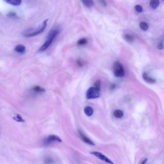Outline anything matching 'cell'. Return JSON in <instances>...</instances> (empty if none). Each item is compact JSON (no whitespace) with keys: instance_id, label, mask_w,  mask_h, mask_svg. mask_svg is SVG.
Here are the masks:
<instances>
[{"instance_id":"cell-1","label":"cell","mask_w":164,"mask_h":164,"mask_svg":"<svg viewBox=\"0 0 164 164\" xmlns=\"http://www.w3.org/2000/svg\"><path fill=\"white\" fill-rule=\"evenodd\" d=\"M58 33L59 29L58 28H54L52 29V30L50 31L49 34H48L46 41L44 42V44H43L39 49L40 52H44L46 50H47L48 48L50 47V46L52 44L53 41H54V39H55V37L57 36Z\"/></svg>"},{"instance_id":"cell-2","label":"cell","mask_w":164,"mask_h":164,"mask_svg":"<svg viewBox=\"0 0 164 164\" xmlns=\"http://www.w3.org/2000/svg\"><path fill=\"white\" fill-rule=\"evenodd\" d=\"M48 21V19H46L44 22L42 23V25L41 26H39V27L36 29V30H35L32 32H28V33H26L25 34V36L26 37H34L35 35H37L42 33V32L44 31L46 28Z\"/></svg>"},{"instance_id":"cell-3","label":"cell","mask_w":164,"mask_h":164,"mask_svg":"<svg viewBox=\"0 0 164 164\" xmlns=\"http://www.w3.org/2000/svg\"><path fill=\"white\" fill-rule=\"evenodd\" d=\"M114 73L115 76L122 77L125 75V69L123 66L119 62H115L114 65Z\"/></svg>"},{"instance_id":"cell-4","label":"cell","mask_w":164,"mask_h":164,"mask_svg":"<svg viewBox=\"0 0 164 164\" xmlns=\"http://www.w3.org/2000/svg\"><path fill=\"white\" fill-rule=\"evenodd\" d=\"M99 96H100L99 90L97 89L94 87L88 88L87 91V93H86V98L88 99L98 98Z\"/></svg>"},{"instance_id":"cell-5","label":"cell","mask_w":164,"mask_h":164,"mask_svg":"<svg viewBox=\"0 0 164 164\" xmlns=\"http://www.w3.org/2000/svg\"><path fill=\"white\" fill-rule=\"evenodd\" d=\"M62 142V140L60 137L55 135H52L48 136L44 139V144L46 145V146H48V145H51L53 143H55V142L57 143V142Z\"/></svg>"},{"instance_id":"cell-6","label":"cell","mask_w":164,"mask_h":164,"mask_svg":"<svg viewBox=\"0 0 164 164\" xmlns=\"http://www.w3.org/2000/svg\"><path fill=\"white\" fill-rule=\"evenodd\" d=\"M92 155L95 156L97 158H98L99 160H101L102 161H103L106 163L108 164H114V162H112V161L108 158L107 157H106L105 155H104L103 153H101L100 152H98V151H93V152H91L90 153Z\"/></svg>"},{"instance_id":"cell-7","label":"cell","mask_w":164,"mask_h":164,"mask_svg":"<svg viewBox=\"0 0 164 164\" xmlns=\"http://www.w3.org/2000/svg\"><path fill=\"white\" fill-rule=\"evenodd\" d=\"M79 135H80V138H81V139L85 142V143L89 144V145H93V146L94 145V142L91 141L90 139H88V137H86L84 134L82 132V131H79Z\"/></svg>"},{"instance_id":"cell-8","label":"cell","mask_w":164,"mask_h":164,"mask_svg":"<svg viewBox=\"0 0 164 164\" xmlns=\"http://www.w3.org/2000/svg\"><path fill=\"white\" fill-rule=\"evenodd\" d=\"M142 76H143V78H144V80H145V81H146L147 83H154L156 82L155 79L149 76L148 74H147V73H146V72L143 74V75H142Z\"/></svg>"},{"instance_id":"cell-9","label":"cell","mask_w":164,"mask_h":164,"mask_svg":"<svg viewBox=\"0 0 164 164\" xmlns=\"http://www.w3.org/2000/svg\"><path fill=\"white\" fill-rule=\"evenodd\" d=\"M8 4H10L13 6H19L21 4V0H4Z\"/></svg>"},{"instance_id":"cell-10","label":"cell","mask_w":164,"mask_h":164,"mask_svg":"<svg viewBox=\"0 0 164 164\" xmlns=\"http://www.w3.org/2000/svg\"><path fill=\"white\" fill-rule=\"evenodd\" d=\"M81 1L82 2V3L87 8L92 7L94 6V0H81Z\"/></svg>"},{"instance_id":"cell-11","label":"cell","mask_w":164,"mask_h":164,"mask_svg":"<svg viewBox=\"0 0 164 164\" xmlns=\"http://www.w3.org/2000/svg\"><path fill=\"white\" fill-rule=\"evenodd\" d=\"M15 51L19 53H24L26 51V48L25 46L19 44L15 48Z\"/></svg>"},{"instance_id":"cell-12","label":"cell","mask_w":164,"mask_h":164,"mask_svg":"<svg viewBox=\"0 0 164 164\" xmlns=\"http://www.w3.org/2000/svg\"><path fill=\"white\" fill-rule=\"evenodd\" d=\"M84 112H85V114L87 115V116L90 117L91 116V115H92L93 113H94V110L91 106H87L84 108Z\"/></svg>"},{"instance_id":"cell-13","label":"cell","mask_w":164,"mask_h":164,"mask_svg":"<svg viewBox=\"0 0 164 164\" xmlns=\"http://www.w3.org/2000/svg\"><path fill=\"white\" fill-rule=\"evenodd\" d=\"M159 0H151L150 1V6L153 9H157L159 6Z\"/></svg>"},{"instance_id":"cell-14","label":"cell","mask_w":164,"mask_h":164,"mask_svg":"<svg viewBox=\"0 0 164 164\" xmlns=\"http://www.w3.org/2000/svg\"><path fill=\"white\" fill-rule=\"evenodd\" d=\"M114 117L116 118H121L123 117L124 114L122 110H115L114 112Z\"/></svg>"},{"instance_id":"cell-15","label":"cell","mask_w":164,"mask_h":164,"mask_svg":"<svg viewBox=\"0 0 164 164\" xmlns=\"http://www.w3.org/2000/svg\"><path fill=\"white\" fill-rule=\"evenodd\" d=\"M124 38L126 40V41L128 42H130L131 43L133 42V41H134V37L131 35L130 34H126L125 35V36H124Z\"/></svg>"},{"instance_id":"cell-16","label":"cell","mask_w":164,"mask_h":164,"mask_svg":"<svg viewBox=\"0 0 164 164\" xmlns=\"http://www.w3.org/2000/svg\"><path fill=\"white\" fill-rule=\"evenodd\" d=\"M33 91H34L35 92H38V93H41V92H45V90L44 88L39 87V86H35L33 88Z\"/></svg>"},{"instance_id":"cell-17","label":"cell","mask_w":164,"mask_h":164,"mask_svg":"<svg viewBox=\"0 0 164 164\" xmlns=\"http://www.w3.org/2000/svg\"><path fill=\"white\" fill-rule=\"evenodd\" d=\"M13 119H14V120H15V121L19 122H23L25 121V120H24V119L22 118V117H21V115H19V114L15 115L13 117Z\"/></svg>"},{"instance_id":"cell-18","label":"cell","mask_w":164,"mask_h":164,"mask_svg":"<svg viewBox=\"0 0 164 164\" xmlns=\"http://www.w3.org/2000/svg\"><path fill=\"white\" fill-rule=\"evenodd\" d=\"M140 27L144 31H147L149 28V26L146 22H141L140 23Z\"/></svg>"},{"instance_id":"cell-19","label":"cell","mask_w":164,"mask_h":164,"mask_svg":"<svg viewBox=\"0 0 164 164\" xmlns=\"http://www.w3.org/2000/svg\"><path fill=\"white\" fill-rule=\"evenodd\" d=\"M78 45L79 46H83V45H85L86 44H87V39H85V38H83L80 39L78 41Z\"/></svg>"},{"instance_id":"cell-20","label":"cell","mask_w":164,"mask_h":164,"mask_svg":"<svg viewBox=\"0 0 164 164\" xmlns=\"http://www.w3.org/2000/svg\"><path fill=\"white\" fill-rule=\"evenodd\" d=\"M135 9L136 11L137 12H139V13H141L142 12V11H143V9H142V7L141 5H136V6L135 7Z\"/></svg>"},{"instance_id":"cell-21","label":"cell","mask_w":164,"mask_h":164,"mask_svg":"<svg viewBox=\"0 0 164 164\" xmlns=\"http://www.w3.org/2000/svg\"><path fill=\"white\" fill-rule=\"evenodd\" d=\"M100 87H101V82L99 80H97L94 83V87L96 88L97 89L100 90Z\"/></svg>"},{"instance_id":"cell-22","label":"cell","mask_w":164,"mask_h":164,"mask_svg":"<svg viewBox=\"0 0 164 164\" xmlns=\"http://www.w3.org/2000/svg\"><path fill=\"white\" fill-rule=\"evenodd\" d=\"M158 49H159V50H162L163 48V42H161L160 43H158Z\"/></svg>"},{"instance_id":"cell-23","label":"cell","mask_w":164,"mask_h":164,"mask_svg":"<svg viewBox=\"0 0 164 164\" xmlns=\"http://www.w3.org/2000/svg\"><path fill=\"white\" fill-rule=\"evenodd\" d=\"M7 16H9V17L12 18V17H15V16H16V14H15V13H14V12H10L9 14L7 15Z\"/></svg>"},{"instance_id":"cell-24","label":"cell","mask_w":164,"mask_h":164,"mask_svg":"<svg viewBox=\"0 0 164 164\" xmlns=\"http://www.w3.org/2000/svg\"><path fill=\"white\" fill-rule=\"evenodd\" d=\"M147 159H144V160H143V162H142V163L141 164H146V162H147Z\"/></svg>"}]
</instances>
